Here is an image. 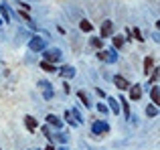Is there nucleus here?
<instances>
[{
	"label": "nucleus",
	"mask_w": 160,
	"mask_h": 150,
	"mask_svg": "<svg viewBox=\"0 0 160 150\" xmlns=\"http://www.w3.org/2000/svg\"><path fill=\"white\" fill-rule=\"evenodd\" d=\"M28 47H31V51H45L47 49V43H45V39H41V37H32L31 41H28Z\"/></svg>",
	"instance_id": "obj_1"
},
{
	"label": "nucleus",
	"mask_w": 160,
	"mask_h": 150,
	"mask_svg": "<svg viewBox=\"0 0 160 150\" xmlns=\"http://www.w3.org/2000/svg\"><path fill=\"white\" fill-rule=\"evenodd\" d=\"M43 55H45V61H47V63H51V61H55V63L61 61V51H59V49H45Z\"/></svg>",
	"instance_id": "obj_2"
},
{
	"label": "nucleus",
	"mask_w": 160,
	"mask_h": 150,
	"mask_svg": "<svg viewBox=\"0 0 160 150\" xmlns=\"http://www.w3.org/2000/svg\"><path fill=\"white\" fill-rule=\"evenodd\" d=\"M39 87H41V89H43V98L45 99H51L53 98V87H51V83H49L47 81V79H41V81H39Z\"/></svg>",
	"instance_id": "obj_3"
},
{
	"label": "nucleus",
	"mask_w": 160,
	"mask_h": 150,
	"mask_svg": "<svg viewBox=\"0 0 160 150\" xmlns=\"http://www.w3.org/2000/svg\"><path fill=\"white\" fill-rule=\"evenodd\" d=\"M59 75H61L63 79H71V77H75V69L71 67V65H63V67L59 69Z\"/></svg>",
	"instance_id": "obj_4"
},
{
	"label": "nucleus",
	"mask_w": 160,
	"mask_h": 150,
	"mask_svg": "<svg viewBox=\"0 0 160 150\" xmlns=\"http://www.w3.org/2000/svg\"><path fill=\"white\" fill-rule=\"evenodd\" d=\"M47 124H51L55 130H61V128H63L61 118H57V116H53V114H49V116H47Z\"/></svg>",
	"instance_id": "obj_5"
},
{
	"label": "nucleus",
	"mask_w": 160,
	"mask_h": 150,
	"mask_svg": "<svg viewBox=\"0 0 160 150\" xmlns=\"http://www.w3.org/2000/svg\"><path fill=\"white\" fill-rule=\"evenodd\" d=\"M140 98H142V87L140 85H130V99L138 102Z\"/></svg>",
	"instance_id": "obj_6"
},
{
	"label": "nucleus",
	"mask_w": 160,
	"mask_h": 150,
	"mask_svg": "<svg viewBox=\"0 0 160 150\" xmlns=\"http://www.w3.org/2000/svg\"><path fill=\"white\" fill-rule=\"evenodd\" d=\"M108 122H93V134H103V132H108Z\"/></svg>",
	"instance_id": "obj_7"
},
{
	"label": "nucleus",
	"mask_w": 160,
	"mask_h": 150,
	"mask_svg": "<svg viewBox=\"0 0 160 150\" xmlns=\"http://www.w3.org/2000/svg\"><path fill=\"white\" fill-rule=\"evenodd\" d=\"M113 83H116V85L120 87V89H130V83L126 81V79L122 77V75H116V77H113Z\"/></svg>",
	"instance_id": "obj_8"
},
{
	"label": "nucleus",
	"mask_w": 160,
	"mask_h": 150,
	"mask_svg": "<svg viewBox=\"0 0 160 150\" xmlns=\"http://www.w3.org/2000/svg\"><path fill=\"white\" fill-rule=\"evenodd\" d=\"M99 59H102V61H109V63H116V53H113V51L99 53Z\"/></svg>",
	"instance_id": "obj_9"
},
{
	"label": "nucleus",
	"mask_w": 160,
	"mask_h": 150,
	"mask_svg": "<svg viewBox=\"0 0 160 150\" xmlns=\"http://www.w3.org/2000/svg\"><path fill=\"white\" fill-rule=\"evenodd\" d=\"M24 124H27L28 132H35V130H37V120L31 118V116H24Z\"/></svg>",
	"instance_id": "obj_10"
},
{
	"label": "nucleus",
	"mask_w": 160,
	"mask_h": 150,
	"mask_svg": "<svg viewBox=\"0 0 160 150\" xmlns=\"http://www.w3.org/2000/svg\"><path fill=\"white\" fill-rule=\"evenodd\" d=\"M65 120H67V122H69V124H71V126H73V128H77L79 124H81V122H79V120L75 118L73 114H71V110H69V112H65Z\"/></svg>",
	"instance_id": "obj_11"
},
{
	"label": "nucleus",
	"mask_w": 160,
	"mask_h": 150,
	"mask_svg": "<svg viewBox=\"0 0 160 150\" xmlns=\"http://www.w3.org/2000/svg\"><path fill=\"white\" fill-rule=\"evenodd\" d=\"M102 37H112V22L109 20H106L102 24Z\"/></svg>",
	"instance_id": "obj_12"
},
{
	"label": "nucleus",
	"mask_w": 160,
	"mask_h": 150,
	"mask_svg": "<svg viewBox=\"0 0 160 150\" xmlns=\"http://www.w3.org/2000/svg\"><path fill=\"white\" fill-rule=\"evenodd\" d=\"M108 103H109V110H112V114H120V103H118L113 98H108Z\"/></svg>",
	"instance_id": "obj_13"
},
{
	"label": "nucleus",
	"mask_w": 160,
	"mask_h": 150,
	"mask_svg": "<svg viewBox=\"0 0 160 150\" xmlns=\"http://www.w3.org/2000/svg\"><path fill=\"white\" fill-rule=\"evenodd\" d=\"M77 95H79V99L83 102V106H85V108H91V102H89V98H87L85 91H77Z\"/></svg>",
	"instance_id": "obj_14"
},
{
	"label": "nucleus",
	"mask_w": 160,
	"mask_h": 150,
	"mask_svg": "<svg viewBox=\"0 0 160 150\" xmlns=\"http://www.w3.org/2000/svg\"><path fill=\"white\" fill-rule=\"evenodd\" d=\"M158 93H160V89H158V85H154L152 87V91H150V98H152V102H154V106H158Z\"/></svg>",
	"instance_id": "obj_15"
},
{
	"label": "nucleus",
	"mask_w": 160,
	"mask_h": 150,
	"mask_svg": "<svg viewBox=\"0 0 160 150\" xmlns=\"http://www.w3.org/2000/svg\"><path fill=\"white\" fill-rule=\"evenodd\" d=\"M79 28H81L83 32H89V31H93V27H91V22H89V20H81V22H79Z\"/></svg>",
	"instance_id": "obj_16"
},
{
	"label": "nucleus",
	"mask_w": 160,
	"mask_h": 150,
	"mask_svg": "<svg viewBox=\"0 0 160 150\" xmlns=\"http://www.w3.org/2000/svg\"><path fill=\"white\" fill-rule=\"evenodd\" d=\"M0 12H2L4 20H10V10H8V6H6V4H2V6H0Z\"/></svg>",
	"instance_id": "obj_17"
},
{
	"label": "nucleus",
	"mask_w": 160,
	"mask_h": 150,
	"mask_svg": "<svg viewBox=\"0 0 160 150\" xmlns=\"http://www.w3.org/2000/svg\"><path fill=\"white\" fill-rule=\"evenodd\" d=\"M146 114H148L150 118H154V116L158 114V108H156V106H154V103H152V106H148V108H146Z\"/></svg>",
	"instance_id": "obj_18"
},
{
	"label": "nucleus",
	"mask_w": 160,
	"mask_h": 150,
	"mask_svg": "<svg viewBox=\"0 0 160 150\" xmlns=\"http://www.w3.org/2000/svg\"><path fill=\"white\" fill-rule=\"evenodd\" d=\"M89 43H91V47H93V49H102L103 47L102 39H89Z\"/></svg>",
	"instance_id": "obj_19"
},
{
	"label": "nucleus",
	"mask_w": 160,
	"mask_h": 150,
	"mask_svg": "<svg viewBox=\"0 0 160 150\" xmlns=\"http://www.w3.org/2000/svg\"><path fill=\"white\" fill-rule=\"evenodd\" d=\"M122 45H124V39L122 37H113V49H122Z\"/></svg>",
	"instance_id": "obj_20"
},
{
	"label": "nucleus",
	"mask_w": 160,
	"mask_h": 150,
	"mask_svg": "<svg viewBox=\"0 0 160 150\" xmlns=\"http://www.w3.org/2000/svg\"><path fill=\"white\" fill-rule=\"evenodd\" d=\"M152 65H154V59L152 57H146V61H144V67H146V73L152 69Z\"/></svg>",
	"instance_id": "obj_21"
},
{
	"label": "nucleus",
	"mask_w": 160,
	"mask_h": 150,
	"mask_svg": "<svg viewBox=\"0 0 160 150\" xmlns=\"http://www.w3.org/2000/svg\"><path fill=\"white\" fill-rule=\"evenodd\" d=\"M41 67H43L45 71H49V73H51V71H55V69H57V67H55V65H51V63H47V61H43V63H41Z\"/></svg>",
	"instance_id": "obj_22"
},
{
	"label": "nucleus",
	"mask_w": 160,
	"mask_h": 150,
	"mask_svg": "<svg viewBox=\"0 0 160 150\" xmlns=\"http://www.w3.org/2000/svg\"><path fill=\"white\" fill-rule=\"evenodd\" d=\"M122 108H124V114H126V116H130V108H128V102H126L124 98H122Z\"/></svg>",
	"instance_id": "obj_23"
},
{
	"label": "nucleus",
	"mask_w": 160,
	"mask_h": 150,
	"mask_svg": "<svg viewBox=\"0 0 160 150\" xmlns=\"http://www.w3.org/2000/svg\"><path fill=\"white\" fill-rule=\"evenodd\" d=\"M134 37H136V39H138V41H140V39H142V35H140V31H138V28H134Z\"/></svg>",
	"instance_id": "obj_24"
},
{
	"label": "nucleus",
	"mask_w": 160,
	"mask_h": 150,
	"mask_svg": "<svg viewBox=\"0 0 160 150\" xmlns=\"http://www.w3.org/2000/svg\"><path fill=\"white\" fill-rule=\"evenodd\" d=\"M98 110H99V112H103V114H106V112H108V108L103 106V103H99V106H98Z\"/></svg>",
	"instance_id": "obj_25"
},
{
	"label": "nucleus",
	"mask_w": 160,
	"mask_h": 150,
	"mask_svg": "<svg viewBox=\"0 0 160 150\" xmlns=\"http://www.w3.org/2000/svg\"><path fill=\"white\" fill-rule=\"evenodd\" d=\"M156 79H158V67L154 69V75H152V79H150V81H156Z\"/></svg>",
	"instance_id": "obj_26"
}]
</instances>
